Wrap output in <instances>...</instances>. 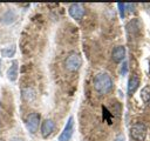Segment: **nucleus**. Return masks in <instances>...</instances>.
Instances as JSON below:
<instances>
[{"instance_id":"1a4fd4ad","label":"nucleus","mask_w":150,"mask_h":141,"mask_svg":"<svg viewBox=\"0 0 150 141\" xmlns=\"http://www.w3.org/2000/svg\"><path fill=\"white\" fill-rule=\"evenodd\" d=\"M7 78L11 80V81H15L16 78H18V61H13L7 70Z\"/></svg>"},{"instance_id":"f8f14e48","label":"nucleus","mask_w":150,"mask_h":141,"mask_svg":"<svg viewBox=\"0 0 150 141\" xmlns=\"http://www.w3.org/2000/svg\"><path fill=\"white\" fill-rule=\"evenodd\" d=\"M1 53H2V55H4V56H7V58L13 56V55H14V53H15V46H9V47L4 48V49L1 51Z\"/></svg>"},{"instance_id":"f3484780","label":"nucleus","mask_w":150,"mask_h":141,"mask_svg":"<svg viewBox=\"0 0 150 141\" xmlns=\"http://www.w3.org/2000/svg\"><path fill=\"white\" fill-rule=\"evenodd\" d=\"M0 141H2V140H0Z\"/></svg>"},{"instance_id":"0eeeda50","label":"nucleus","mask_w":150,"mask_h":141,"mask_svg":"<svg viewBox=\"0 0 150 141\" xmlns=\"http://www.w3.org/2000/svg\"><path fill=\"white\" fill-rule=\"evenodd\" d=\"M55 129V123L50 119H46L41 125V135L43 137H48Z\"/></svg>"},{"instance_id":"9d476101","label":"nucleus","mask_w":150,"mask_h":141,"mask_svg":"<svg viewBox=\"0 0 150 141\" xmlns=\"http://www.w3.org/2000/svg\"><path fill=\"white\" fill-rule=\"evenodd\" d=\"M138 86H139V79H138L136 75L131 76V78L129 79V81H128V93H129V94L135 93L136 89L138 88Z\"/></svg>"},{"instance_id":"dca6fc26","label":"nucleus","mask_w":150,"mask_h":141,"mask_svg":"<svg viewBox=\"0 0 150 141\" xmlns=\"http://www.w3.org/2000/svg\"><path fill=\"white\" fill-rule=\"evenodd\" d=\"M149 72H150V66H149Z\"/></svg>"},{"instance_id":"20e7f679","label":"nucleus","mask_w":150,"mask_h":141,"mask_svg":"<svg viewBox=\"0 0 150 141\" xmlns=\"http://www.w3.org/2000/svg\"><path fill=\"white\" fill-rule=\"evenodd\" d=\"M68 11H69V15L75 20H81L86 14V8L82 4H71Z\"/></svg>"},{"instance_id":"6e6552de","label":"nucleus","mask_w":150,"mask_h":141,"mask_svg":"<svg viewBox=\"0 0 150 141\" xmlns=\"http://www.w3.org/2000/svg\"><path fill=\"white\" fill-rule=\"evenodd\" d=\"M125 56V48L123 46H116L111 52V58L115 62H121L124 60Z\"/></svg>"},{"instance_id":"39448f33","label":"nucleus","mask_w":150,"mask_h":141,"mask_svg":"<svg viewBox=\"0 0 150 141\" xmlns=\"http://www.w3.org/2000/svg\"><path fill=\"white\" fill-rule=\"evenodd\" d=\"M40 125V115L38 113H30L26 119V127L28 132L35 133Z\"/></svg>"},{"instance_id":"9b49d317","label":"nucleus","mask_w":150,"mask_h":141,"mask_svg":"<svg viewBox=\"0 0 150 141\" xmlns=\"http://www.w3.org/2000/svg\"><path fill=\"white\" fill-rule=\"evenodd\" d=\"M141 98H142V100H143L144 102H148V101L150 100V85H146V86L142 89V92H141Z\"/></svg>"},{"instance_id":"f257e3e1","label":"nucleus","mask_w":150,"mask_h":141,"mask_svg":"<svg viewBox=\"0 0 150 141\" xmlns=\"http://www.w3.org/2000/svg\"><path fill=\"white\" fill-rule=\"evenodd\" d=\"M94 88L101 95L108 94L112 89V80H111L110 75L107 73L96 74L94 78Z\"/></svg>"},{"instance_id":"2eb2a0df","label":"nucleus","mask_w":150,"mask_h":141,"mask_svg":"<svg viewBox=\"0 0 150 141\" xmlns=\"http://www.w3.org/2000/svg\"><path fill=\"white\" fill-rule=\"evenodd\" d=\"M9 141H25V140L21 139V137H12Z\"/></svg>"},{"instance_id":"423d86ee","label":"nucleus","mask_w":150,"mask_h":141,"mask_svg":"<svg viewBox=\"0 0 150 141\" xmlns=\"http://www.w3.org/2000/svg\"><path fill=\"white\" fill-rule=\"evenodd\" d=\"M73 128H74V119L70 116L62 130V133L59 136V141H69L71 135H73Z\"/></svg>"},{"instance_id":"f03ea898","label":"nucleus","mask_w":150,"mask_h":141,"mask_svg":"<svg viewBox=\"0 0 150 141\" xmlns=\"http://www.w3.org/2000/svg\"><path fill=\"white\" fill-rule=\"evenodd\" d=\"M146 126L142 122H137L131 126L130 128V135L135 141H144L146 136Z\"/></svg>"},{"instance_id":"ddd939ff","label":"nucleus","mask_w":150,"mask_h":141,"mask_svg":"<svg viewBox=\"0 0 150 141\" xmlns=\"http://www.w3.org/2000/svg\"><path fill=\"white\" fill-rule=\"evenodd\" d=\"M117 6H118V8H120L121 18H124V13H125V8H127V4H122V2H120Z\"/></svg>"},{"instance_id":"4468645a","label":"nucleus","mask_w":150,"mask_h":141,"mask_svg":"<svg viewBox=\"0 0 150 141\" xmlns=\"http://www.w3.org/2000/svg\"><path fill=\"white\" fill-rule=\"evenodd\" d=\"M122 66H123V67H122V70H121V73H122V74H125V72H127V62H124Z\"/></svg>"},{"instance_id":"7ed1b4c3","label":"nucleus","mask_w":150,"mask_h":141,"mask_svg":"<svg viewBox=\"0 0 150 141\" xmlns=\"http://www.w3.org/2000/svg\"><path fill=\"white\" fill-rule=\"evenodd\" d=\"M82 65V60H81V56L77 54V53H71L69 54L66 60H64V66L66 68L69 70V72H76L80 69Z\"/></svg>"}]
</instances>
